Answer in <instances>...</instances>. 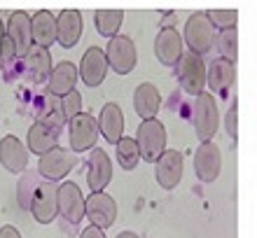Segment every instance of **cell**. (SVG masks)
I'll return each mask as SVG.
<instances>
[{
  "mask_svg": "<svg viewBox=\"0 0 257 238\" xmlns=\"http://www.w3.org/2000/svg\"><path fill=\"white\" fill-rule=\"evenodd\" d=\"M75 82H77V68L70 61L59 63L52 75H49V94L54 96H66L68 91H73Z\"/></svg>",
  "mask_w": 257,
  "mask_h": 238,
  "instance_id": "d4e9b609",
  "label": "cell"
},
{
  "mask_svg": "<svg viewBox=\"0 0 257 238\" xmlns=\"http://www.w3.org/2000/svg\"><path fill=\"white\" fill-rule=\"evenodd\" d=\"M192 122H194V131L199 140H210L217 131V103L215 96L201 91L199 96H194V108H192Z\"/></svg>",
  "mask_w": 257,
  "mask_h": 238,
  "instance_id": "3957f363",
  "label": "cell"
},
{
  "mask_svg": "<svg viewBox=\"0 0 257 238\" xmlns=\"http://www.w3.org/2000/svg\"><path fill=\"white\" fill-rule=\"evenodd\" d=\"M117 161L124 170H134L141 161V147L136 138H122L117 143Z\"/></svg>",
  "mask_w": 257,
  "mask_h": 238,
  "instance_id": "4316f807",
  "label": "cell"
},
{
  "mask_svg": "<svg viewBox=\"0 0 257 238\" xmlns=\"http://www.w3.org/2000/svg\"><path fill=\"white\" fill-rule=\"evenodd\" d=\"M31 26H33V42L40 47H52L59 40V26H56V17L47 10H40L31 17Z\"/></svg>",
  "mask_w": 257,
  "mask_h": 238,
  "instance_id": "d6986e66",
  "label": "cell"
},
{
  "mask_svg": "<svg viewBox=\"0 0 257 238\" xmlns=\"http://www.w3.org/2000/svg\"><path fill=\"white\" fill-rule=\"evenodd\" d=\"M59 212L68 224H80L87 215V201L75 182L59 184Z\"/></svg>",
  "mask_w": 257,
  "mask_h": 238,
  "instance_id": "9c48e42d",
  "label": "cell"
},
{
  "mask_svg": "<svg viewBox=\"0 0 257 238\" xmlns=\"http://www.w3.org/2000/svg\"><path fill=\"white\" fill-rule=\"evenodd\" d=\"M159 103H162V96L157 91L155 84H141L136 89V96H134V105H136V112L141 119H152V117L159 112Z\"/></svg>",
  "mask_w": 257,
  "mask_h": 238,
  "instance_id": "cb8c5ba5",
  "label": "cell"
},
{
  "mask_svg": "<svg viewBox=\"0 0 257 238\" xmlns=\"http://www.w3.org/2000/svg\"><path fill=\"white\" fill-rule=\"evenodd\" d=\"M183 40L185 38H180V33H178L176 28H171V26L162 28L155 40V54L159 59V63H164V66H178L185 54Z\"/></svg>",
  "mask_w": 257,
  "mask_h": 238,
  "instance_id": "9a60e30c",
  "label": "cell"
},
{
  "mask_svg": "<svg viewBox=\"0 0 257 238\" xmlns=\"http://www.w3.org/2000/svg\"><path fill=\"white\" fill-rule=\"evenodd\" d=\"M94 21H96V31L103 38H115L124 21V12L122 10H98Z\"/></svg>",
  "mask_w": 257,
  "mask_h": 238,
  "instance_id": "484cf974",
  "label": "cell"
},
{
  "mask_svg": "<svg viewBox=\"0 0 257 238\" xmlns=\"http://www.w3.org/2000/svg\"><path fill=\"white\" fill-rule=\"evenodd\" d=\"M108 54L101 47H89L82 54L80 61V77L87 87H98L105 80V70H108Z\"/></svg>",
  "mask_w": 257,
  "mask_h": 238,
  "instance_id": "5bb4252c",
  "label": "cell"
},
{
  "mask_svg": "<svg viewBox=\"0 0 257 238\" xmlns=\"http://www.w3.org/2000/svg\"><path fill=\"white\" fill-rule=\"evenodd\" d=\"M0 238H21V236L14 226H3V229H0Z\"/></svg>",
  "mask_w": 257,
  "mask_h": 238,
  "instance_id": "836d02e7",
  "label": "cell"
},
{
  "mask_svg": "<svg viewBox=\"0 0 257 238\" xmlns=\"http://www.w3.org/2000/svg\"><path fill=\"white\" fill-rule=\"evenodd\" d=\"M178 80L183 84V89L190 96H199L203 91V87L208 84V73L203 66L201 54L196 52H185L180 63H178Z\"/></svg>",
  "mask_w": 257,
  "mask_h": 238,
  "instance_id": "277c9868",
  "label": "cell"
},
{
  "mask_svg": "<svg viewBox=\"0 0 257 238\" xmlns=\"http://www.w3.org/2000/svg\"><path fill=\"white\" fill-rule=\"evenodd\" d=\"M31 212H33L35 222H40V224H49L59 215V187L52 180H47V182H42L38 187Z\"/></svg>",
  "mask_w": 257,
  "mask_h": 238,
  "instance_id": "30bf717a",
  "label": "cell"
},
{
  "mask_svg": "<svg viewBox=\"0 0 257 238\" xmlns=\"http://www.w3.org/2000/svg\"><path fill=\"white\" fill-rule=\"evenodd\" d=\"M80 238H105V233H103L101 226L91 224V226H87V229L80 233Z\"/></svg>",
  "mask_w": 257,
  "mask_h": 238,
  "instance_id": "d6a6232c",
  "label": "cell"
},
{
  "mask_svg": "<svg viewBox=\"0 0 257 238\" xmlns=\"http://www.w3.org/2000/svg\"><path fill=\"white\" fill-rule=\"evenodd\" d=\"M101 136V126L94 117L89 115H75L70 119V150L73 152H87L96 145Z\"/></svg>",
  "mask_w": 257,
  "mask_h": 238,
  "instance_id": "ba28073f",
  "label": "cell"
},
{
  "mask_svg": "<svg viewBox=\"0 0 257 238\" xmlns=\"http://www.w3.org/2000/svg\"><path fill=\"white\" fill-rule=\"evenodd\" d=\"M112 180V161L108 152L101 147H91L87 157V184L91 191H101Z\"/></svg>",
  "mask_w": 257,
  "mask_h": 238,
  "instance_id": "7c38bea8",
  "label": "cell"
},
{
  "mask_svg": "<svg viewBox=\"0 0 257 238\" xmlns=\"http://www.w3.org/2000/svg\"><path fill=\"white\" fill-rule=\"evenodd\" d=\"M3 40H5V26H3V21H0V47H3Z\"/></svg>",
  "mask_w": 257,
  "mask_h": 238,
  "instance_id": "d590c367",
  "label": "cell"
},
{
  "mask_svg": "<svg viewBox=\"0 0 257 238\" xmlns=\"http://www.w3.org/2000/svg\"><path fill=\"white\" fill-rule=\"evenodd\" d=\"M80 110H82V96L80 91H68L66 96H61V112L63 117H66V122L68 119H73L75 115H80Z\"/></svg>",
  "mask_w": 257,
  "mask_h": 238,
  "instance_id": "f546056e",
  "label": "cell"
},
{
  "mask_svg": "<svg viewBox=\"0 0 257 238\" xmlns=\"http://www.w3.org/2000/svg\"><path fill=\"white\" fill-rule=\"evenodd\" d=\"M17 54V45H14V40L10 38V35H5V40H3V47H0V59H12V56Z\"/></svg>",
  "mask_w": 257,
  "mask_h": 238,
  "instance_id": "1f68e13d",
  "label": "cell"
},
{
  "mask_svg": "<svg viewBox=\"0 0 257 238\" xmlns=\"http://www.w3.org/2000/svg\"><path fill=\"white\" fill-rule=\"evenodd\" d=\"M0 163H3L10 173H21V170H26L28 152H26V147L21 145L19 138L5 136L0 140Z\"/></svg>",
  "mask_w": 257,
  "mask_h": 238,
  "instance_id": "ac0fdd59",
  "label": "cell"
},
{
  "mask_svg": "<svg viewBox=\"0 0 257 238\" xmlns=\"http://www.w3.org/2000/svg\"><path fill=\"white\" fill-rule=\"evenodd\" d=\"M7 35L14 40L17 45V54L19 56H26V52L33 45V26H31V17L26 12H14L7 21Z\"/></svg>",
  "mask_w": 257,
  "mask_h": 238,
  "instance_id": "2e32d148",
  "label": "cell"
},
{
  "mask_svg": "<svg viewBox=\"0 0 257 238\" xmlns=\"http://www.w3.org/2000/svg\"><path fill=\"white\" fill-rule=\"evenodd\" d=\"M56 140H59V129L49 126L45 122H35L31 129H28V150L42 157L47 154L52 147H56Z\"/></svg>",
  "mask_w": 257,
  "mask_h": 238,
  "instance_id": "44dd1931",
  "label": "cell"
},
{
  "mask_svg": "<svg viewBox=\"0 0 257 238\" xmlns=\"http://www.w3.org/2000/svg\"><path fill=\"white\" fill-rule=\"evenodd\" d=\"M98 126H101V136L108 143L117 145L124 138V115L117 103H105L98 117Z\"/></svg>",
  "mask_w": 257,
  "mask_h": 238,
  "instance_id": "e0dca14e",
  "label": "cell"
},
{
  "mask_svg": "<svg viewBox=\"0 0 257 238\" xmlns=\"http://www.w3.org/2000/svg\"><path fill=\"white\" fill-rule=\"evenodd\" d=\"M208 14V19L215 24V28H236V19H238V14L236 10H210Z\"/></svg>",
  "mask_w": 257,
  "mask_h": 238,
  "instance_id": "f1b7e54d",
  "label": "cell"
},
{
  "mask_svg": "<svg viewBox=\"0 0 257 238\" xmlns=\"http://www.w3.org/2000/svg\"><path fill=\"white\" fill-rule=\"evenodd\" d=\"M56 26H59V42H61L63 47H75L80 42L82 14L77 10H63L56 17Z\"/></svg>",
  "mask_w": 257,
  "mask_h": 238,
  "instance_id": "7402d4cb",
  "label": "cell"
},
{
  "mask_svg": "<svg viewBox=\"0 0 257 238\" xmlns=\"http://www.w3.org/2000/svg\"><path fill=\"white\" fill-rule=\"evenodd\" d=\"M155 177L162 189H176L183 180V152L166 150L155 161Z\"/></svg>",
  "mask_w": 257,
  "mask_h": 238,
  "instance_id": "8fae6325",
  "label": "cell"
},
{
  "mask_svg": "<svg viewBox=\"0 0 257 238\" xmlns=\"http://www.w3.org/2000/svg\"><path fill=\"white\" fill-rule=\"evenodd\" d=\"M222 170V152L213 140H203L194 152V173L201 182H215Z\"/></svg>",
  "mask_w": 257,
  "mask_h": 238,
  "instance_id": "8992f818",
  "label": "cell"
},
{
  "mask_svg": "<svg viewBox=\"0 0 257 238\" xmlns=\"http://www.w3.org/2000/svg\"><path fill=\"white\" fill-rule=\"evenodd\" d=\"M234 77H236V70H234V61L229 59H215L208 68V87L220 96H227V91L234 84Z\"/></svg>",
  "mask_w": 257,
  "mask_h": 238,
  "instance_id": "ffe728a7",
  "label": "cell"
},
{
  "mask_svg": "<svg viewBox=\"0 0 257 238\" xmlns=\"http://www.w3.org/2000/svg\"><path fill=\"white\" fill-rule=\"evenodd\" d=\"M87 217L91 219V224L108 229V226L115 224L117 203L105 191H91L87 196Z\"/></svg>",
  "mask_w": 257,
  "mask_h": 238,
  "instance_id": "4fadbf2b",
  "label": "cell"
},
{
  "mask_svg": "<svg viewBox=\"0 0 257 238\" xmlns=\"http://www.w3.org/2000/svg\"><path fill=\"white\" fill-rule=\"evenodd\" d=\"M138 147H141V159L143 161H150L155 163L157 159L162 157L164 147H166V129H164V124L159 119H143L141 126H138Z\"/></svg>",
  "mask_w": 257,
  "mask_h": 238,
  "instance_id": "6da1fadb",
  "label": "cell"
},
{
  "mask_svg": "<svg viewBox=\"0 0 257 238\" xmlns=\"http://www.w3.org/2000/svg\"><path fill=\"white\" fill-rule=\"evenodd\" d=\"M236 115H238V108L234 103L229 108V112H227V133H229V138H236Z\"/></svg>",
  "mask_w": 257,
  "mask_h": 238,
  "instance_id": "4dcf8cb0",
  "label": "cell"
},
{
  "mask_svg": "<svg viewBox=\"0 0 257 238\" xmlns=\"http://www.w3.org/2000/svg\"><path fill=\"white\" fill-rule=\"evenodd\" d=\"M217 35H215V24L208 19L206 12H196L192 14L187 24H185V42L190 45L192 52L196 54H206L213 49Z\"/></svg>",
  "mask_w": 257,
  "mask_h": 238,
  "instance_id": "7a4b0ae2",
  "label": "cell"
},
{
  "mask_svg": "<svg viewBox=\"0 0 257 238\" xmlns=\"http://www.w3.org/2000/svg\"><path fill=\"white\" fill-rule=\"evenodd\" d=\"M236 28H222L220 33H217V49H220V54L224 59H229V61H236Z\"/></svg>",
  "mask_w": 257,
  "mask_h": 238,
  "instance_id": "83f0119b",
  "label": "cell"
},
{
  "mask_svg": "<svg viewBox=\"0 0 257 238\" xmlns=\"http://www.w3.org/2000/svg\"><path fill=\"white\" fill-rule=\"evenodd\" d=\"M108 63L117 75H128L136 66V45L128 35H115L108 42Z\"/></svg>",
  "mask_w": 257,
  "mask_h": 238,
  "instance_id": "52a82bcc",
  "label": "cell"
},
{
  "mask_svg": "<svg viewBox=\"0 0 257 238\" xmlns=\"http://www.w3.org/2000/svg\"><path fill=\"white\" fill-rule=\"evenodd\" d=\"M75 163H77V154L73 150L68 152L63 147H52L47 154H42L40 157V163H38V173H40L45 180H61L66 177L70 170L75 168Z\"/></svg>",
  "mask_w": 257,
  "mask_h": 238,
  "instance_id": "5b68a950",
  "label": "cell"
},
{
  "mask_svg": "<svg viewBox=\"0 0 257 238\" xmlns=\"http://www.w3.org/2000/svg\"><path fill=\"white\" fill-rule=\"evenodd\" d=\"M24 63H26V70H28V75L33 77V82H42L45 77L52 75V70H54L47 47H40V45L28 49L26 56H24Z\"/></svg>",
  "mask_w": 257,
  "mask_h": 238,
  "instance_id": "603a6c76",
  "label": "cell"
},
{
  "mask_svg": "<svg viewBox=\"0 0 257 238\" xmlns=\"http://www.w3.org/2000/svg\"><path fill=\"white\" fill-rule=\"evenodd\" d=\"M117 238H138V236H136L134 231H122V233H119V236H117Z\"/></svg>",
  "mask_w": 257,
  "mask_h": 238,
  "instance_id": "e575fe53",
  "label": "cell"
}]
</instances>
